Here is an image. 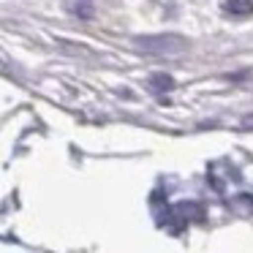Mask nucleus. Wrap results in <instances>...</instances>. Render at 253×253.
<instances>
[{"instance_id":"obj_1","label":"nucleus","mask_w":253,"mask_h":253,"mask_svg":"<svg viewBox=\"0 0 253 253\" xmlns=\"http://www.w3.org/2000/svg\"><path fill=\"white\" fill-rule=\"evenodd\" d=\"M136 46L147 55H182L188 49V41L180 33H153L136 36Z\"/></svg>"},{"instance_id":"obj_2","label":"nucleus","mask_w":253,"mask_h":253,"mask_svg":"<svg viewBox=\"0 0 253 253\" xmlns=\"http://www.w3.org/2000/svg\"><path fill=\"white\" fill-rule=\"evenodd\" d=\"M177 212L182 215V218H191V220H202L204 218V207L202 204H196V202H180L177 204Z\"/></svg>"},{"instance_id":"obj_3","label":"nucleus","mask_w":253,"mask_h":253,"mask_svg":"<svg viewBox=\"0 0 253 253\" xmlns=\"http://www.w3.org/2000/svg\"><path fill=\"white\" fill-rule=\"evenodd\" d=\"M223 8L237 17H248V14H253V0H226Z\"/></svg>"},{"instance_id":"obj_4","label":"nucleus","mask_w":253,"mask_h":253,"mask_svg":"<svg viewBox=\"0 0 253 253\" xmlns=\"http://www.w3.org/2000/svg\"><path fill=\"white\" fill-rule=\"evenodd\" d=\"M150 87H153L155 93H169V90L174 87V79H171L169 74H153V77H150Z\"/></svg>"},{"instance_id":"obj_5","label":"nucleus","mask_w":253,"mask_h":253,"mask_svg":"<svg viewBox=\"0 0 253 253\" xmlns=\"http://www.w3.org/2000/svg\"><path fill=\"white\" fill-rule=\"evenodd\" d=\"M71 11L79 14L82 19H90L93 17V3L90 0H71Z\"/></svg>"}]
</instances>
